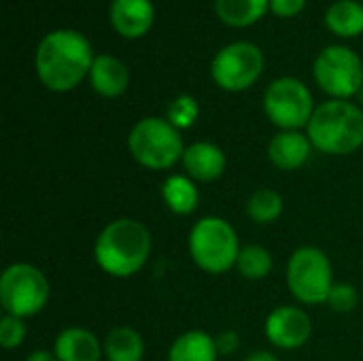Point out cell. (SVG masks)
<instances>
[{
	"label": "cell",
	"mask_w": 363,
	"mask_h": 361,
	"mask_svg": "<svg viewBox=\"0 0 363 361\" xmlns=\"http://www.w3.org/2000/svg\"><path fill=\"white\" fill-rule=\"evenodd\" d=\"M26 336H28L26 319H19V317L4 313V317L0 319V347L4 351L19 349L23 345Z\"/></svg>",
	"instance_id": "obj_25"
},
{
	"label": "cell",
	"mask_w": 363,
	"mask_h": 361,
	"mask_svg": "<svg viewBox=\"0 0 363 361\" xmlns=\"http://www.w3.org/2000/svg\"><path fill=\"white\" fill-rule=\"evenodd\" d=\"M325 26L340 38H355L363 34V2L336 0L325 11Z\"/></svg>",
	"instance_id": "obj_19"
},
{
	"label": "cell",
	"mask_w": 363,
	"mask_h": 361,
	"mask_svg": "<svg viewBox=\"0 0 363 361\" xmlns=\"http://www.w3.org/2000/svg\"><path fill=\"white\" fill-rule=\"evenodd\" d=\"M89 38L72 28L47 32L34 51V70L38 81L55 94H66L89 77L94 64Z\"/></svg>",
	"instance_id": "obj_1"
},
{
	"label": "cell",
	"mask_w": 363,
	"mask_h": 361,
	"mask_svg": "<svg viewBox=\"0 0 363 361\" xmlns=\"http://www.w3.org/2000/svg\"><path fill=\"white\" fill-rule=\"evenodd\" d=\"M200 117V102L191 94H179L166 109V119L177 130H189Z\"/></svg>",
	"instance_id": "obj_24"
},
{
	"label": "cell",
	"mask_w": 363,
	"mask_h": 361,
	"mask_svg": "<svg viewBox=\"0 0 363 361\" xmlns=\"http://www.w3.org/2000/svg\"><path fill=\"white\" fill-rule=\"evenodd\" d=\"M245 361H281L274 353H270V351H253V353H249L247 355V360Z\"/></svg>",
	"instance_id": "obj_30"
},
{
	"label": "cell",
	"mask_w": 363,
	"mask_h": 361,
	"mask_svg": "<svg viewBox=\"0 0 363 361\" xmlns=\"http://www.w3.org/2000/svg\"><path fill=\"white\" fill-rule=\"evenodd\" d=\"M359 302V294H357V287L351 285V283H334L330 296H328V306L334 311V313H351Z\"/></svg>",
	"instance_id": "obj_26"
},
{
	"label": "cell",
	"mask_w": 363,
	"mask_h": 361,
	"mask_svg": "<svg viewBox=\"0 0 363 361\" xmlns=\"http://www.w3.org/2000/svg\"><path fill=\"white\" fill-rule=\"evenodd\" d=\"M357 100H359V102H362V104H363V87H362V89H359V94H357Z\"/></svg>",
	"instance_id": "obj_31"
},
{
	"label": "cell",
	"mask_w": 363,
	"mask_h": 361,
	"mask_svg": "<svg viewBox=\"0 0 363 361\" xmlns=\"http://www.w3.org/2000/svg\"><path fill=\"white\" fill-rule=\"evenodd\" d=\"M308 0H270V13L281 19L298 17L306 9Z\"/></svg>",
	"instance_id": "obj_27"
},
{
	"label": "cell",
	"mask_w": 363,
	"mask_h": 361,
	"mask_svg": "<svg viewBox=\"0 0 363 361\" xmlns=\"http://www.w3.org/2000/svg\"><path fill=\"white\" fill-rule=\"evenodd\" d=\"M153 238L149 228L132 217H119L102 228L94 243V260L102 272L115 279H130L151 257Z\"/></svg>",
	"instance_id": "obj_2"
},
{
	"label": "cell",
	"mask_w": 363,
	"mask_h": 361,
	"mask_svg": "<svg viewBox=\"0 0 363 361\" xmlns=\"http://www.w3.org/2000/svg\"><path fill=\"white\" fill-rule=\"evenodd\" d=\"M287 287L291 296L308 306L325 304L334 287V268L319 247H300L287 262Z\"/></svg>",
	"instance_id": "obj_7"
},
{
	"label": "cell",
	"mask_w": 363,
	"mask_h": 361,
	"mask_svg": "<svg viewBox=\"0 0 363 361\" xmlns=\"http://www.w3.org/2000/svg\"><path fill=\"white\" fill-rule=\"evenodd\" d=\"M283 209H285L283 196L270 187L255 189L247 200V215L253 223H259V226L274 223L283 215Z\"/></svg>",
	"instance_id": "obj_22"
},
{
	"label": "cell",
	"mask_w": 363,
	"mask_h": 361,
	"mask_svg": "<svg viewBox=\"0 0 363 361\" xmlns=\"http://www.w3.org/2000/svg\"><path fill=\"white\" fill-rule=\"evenodd\" d=\"M264 113L279 130H302L311 123L315 100L306 83L298 77H279L264 91Z\"/></svg>",
	"instance_id": "obj_9"
},
{
	"label": "cell",
	"mask_w": 363,
	"mask_h": 361,
	"mask_svg": "<svg viewBox=\"0 0 363 361\" xmlns=\"http://www.w3.org/2000/svg\"><path fill=\"white\" fill-rule=\"evenodd\" d=\"M266 66L264 51L251 40H234L221 47L211 60V79L223 91H247Z\"/></svg>",
	"instance_id": "obj_10"
},
{
	"label": "cell",
	"mask_w": 363,
	"mask_h": 361,
	"mask_svg": "<svg viewBox=\"0 0 363 361\" xmlns=\"http://www.w3.org/2000/svg\"><path fill=\"white\" fill-rule=\"evenodd\" d=\"M215 343H217L219 355L228 357V355H234L240 349V334L234 332V330H225L219 336H215Z\"/></svg>",
	"instance_id": "obj_28"
},
{
	"label": "cell",
	"mask_w": 363,
	"mask_h": 361,
	"mask_svg": "<svg viewBox=\"0 0 363 361\" xmlns=\"http://www.w3.org/2000/svg\"><path fill=\"white\" fill-rule=\"evenodd\" d=\"M89 83L91 89L102 98H119L128 91L130 85V70L128 66L111 53H100L94 57L91 70H89Z\"/></svg>",
	"instance_id": "obj_15"
},
{
	"label": "cell",
	"mask_w": 363,
	"mask_h": 361,
	"mask_svg": "<svg viewBox=\"0 0 363 361\" xmlns=\"http://www.w3.org/2000/svg\"><path fill=\"white\" fill-rule=\"evenodd\" d=\"M187 243L194 264L208 274H223L236 268L242 249L234 226L217 215L198 219Z\"/></svg>",
	"instance_id": "obj_5"
},
{
	"label": "cell",
	"mask_w": 363,
	"mask_h": 361,
	"mask_svg": "<svg viewBox=\"0 0 363 361\" xmlns=\"http://www.w3.org/2000/svg\"><path fill=\"white\" fill-rule=\"evenodd\" d=\"M181 164L189 179L198 183H213L223 177L228 157L219 145L211 140H198V143L187 145Z\"/></svg>",
	"instance_id": "obj_13"
},
{
	"label": "cell",
	"mask_w": 363,
	"mask_h": 361,
	"mask_svg": "<svg viewBox=\"0 0 363 361\" xmlns=\"http://www.w3.org/2000/svg\"><path fill=\"white\" fill-rule=\"evenodd\" d=\"M185 143L166 117H143L128 134V151L136 164L149 170H168L183 160Z\"/></svg>",
	"instance_id": "obj_4"
},
{
	"label": "cell",
	"mask_w": 363,
	"mask_h": 361,
	"mask_svg": "<svg viewBox=\"0 0 363 361\" xmlns=\"http://www.w3.org/2000/svg\"><path fill=\"white\" fill-rule=\"evenodd\" d=\"M313 149L315 147L308 134H304L302 130H279L268 143V160L279 170L291 172L308 162Z\"/></svg>",
	"instance_id": "obj_14"
},
{
	"label": "cell",
	"mask_w": 363,
	"mask_h": 361,
	"mask_svg": "<svg viewBox=\"0 0 363 361\" xmlns=\"http://www.w3.org/2000/svg\"><path fill=\"white\" fill-rule=\"evenodd\" d=\"M108 21L123 38H140L155 23L153 0H111Z\"/></svg>",
	"instance_id": "obj_12"
},
{
	"label": "cell",
	"mask_w": 363,
	"mask_h": 361,
	"mask_svg": "<svg viewBox=\"0 0 363 361\" xmlns=\"http://www.w3.org/2000/svg\"><path fill=\"white\" fill-rule=\"evenodd\" d=\"M264 334L268 343H272V347L283 351H296L311 340L313 319L304 309L283 304L266 317Z\"/></svg>",
	"instance_id": "obj_11"
},
{
	"label": "cell",
	"mask_w": 363,
	"mask_h": 361,
	"mask_svg": "<svg viewBox=\"0 0 363 361\" xmlns=\"http://www.w3.org/2000/svg\"><path fill=\"white\" fill-rule=\"evenodd\" d=\"M104 357L108 361H143L145 340L130 326L113 328L104 338Z\"/></svg>",
	"instance_id": "obj_21"
},
{
	"label": "cell",
	"mask_w": 363,
	"mask_h": 361,
	"mask_svg": "<svg viewBox=\"0 0 363 361\" xmlns=\"http://www.w3.org/2000/svg\"><path fill=\"white\" fill-rule=\"evenodd\" d=\"M219 357L215 336L202 330H189L177 336L168 349V361H217Z\"/></svg>",
	"instance_id": "obj_18"
},
{
	"label": "cell",
	"mask_w": 363,
	"mask_h": 361,
	"mask_svg": "<svg viewBox=\"0 0 363 361\" xmlns=\"http://www.w3.org/2000/svg\"><path fill=\"white\" fill-rule=\"evenodd\" d=\"M313 77L332 100H351L363 87L362 57L347 45H330L317 53Z\"/></svg>",
	"instance_id": "obj_8"
},
{
	"label": "cell",
	"mask_w": 363,
	"mask_h": 361,
	"mask_svg": "<svg viewBox=\"0 0 363 361\" xmlns=\"http://www.w3.org/2000/svg\"><path fill=\"white\" fill-rule=\"evenodd\" d=\"M270 13V0H215V15L230 28H249Z\"/></svg>",
	"instance_id": "obj_20"
},
{
	"label": "cell",
	"mask_w": 363,
	"mask_h": 361,
	"mask_svg": "<svg viewBox=\"0 0 363 361\" xmlns=\"http://www.w3.org/2000/svg\"><path fill=\"white\" fill-rule=\"evenodd\" d=\"M26 361H60L57 360V355L53 353V351H45V349H38V351H32Z\"/></svg>",
	"instance_id": "obj_29"
},
{
	"label": "cell",
	"mask_w": 363,
	"mask_h": 361,
	"mask_svg": "<svg viewBox=\"0 0 363 361\" xmlns=\"http://www.w3.org/2000/svg\"><path fill=\"white\" fill-rule=\"evenodd\" d=\"M51 298L49 279L40 268L15 262L0 274V304L6 315L28 319L38 315Z\"/></svg>",
	"instance_id": "obj_6"
},
{
	"label": "cell",
	"mask_w": 363,
	"mask_h": 361,
	"mask_svg": "<svg viewBox=\"0 0 363 361\" xmlns=\"http://www.w3.org/2000/svg\"><path fill=\"white\" fill-rule=\"evenodd\" d=\"M162 200L166 209L179 217H187L198 211L200 189L187 174H170L162 183Z\"/></svg>",
	"instance_id": "obj_17"
},
{
	"label": "cell",
	"mask_w": 363,
	"mask_h": 361,
	"mask_svg": "<svg viewBox=\"0 0 363 361\" xmlns=\"http://www.w3.org/2000/svg\"><path fill=\"white\" fill-rule=\"evenodd\" d=\"M272 253L262 245H247L240 249L236 270L247 281H264L272 272Z\"/></svg>",
	"instance_id": "obj_23"
},
{
	"label": "cell",
	"mask_w": 363,
	"mask_h": 361,
	"mask_svg": "<svg viewBox=\"0 0 363 361\" xmlns=\"http://www.w3.org/2000/svg\"><path fill=\"white\" fill-rule=\"evenodd\" d=\"M53 353L60 361H100L104 345L94 332L79 326H70L57 334L53 343Z\"/></svg>",
	"instance_id": "obj_16"
},
{
	"label": "cell",
	"mask_w": 363,
	"mask_h": 361,
	"mask_svg": "<svg viewBox=\"0 0 363 361\" xmlns=\"http://www.w3.org/2000/svg\"><path fill=\"white\" fill-rule=\"evenodd\" d=\"M313 147L328 155H351L363 147V109L351 100H325L306 126Z\"/></svg>",
	"instance_id": "obj_3"
}]
</instances>
